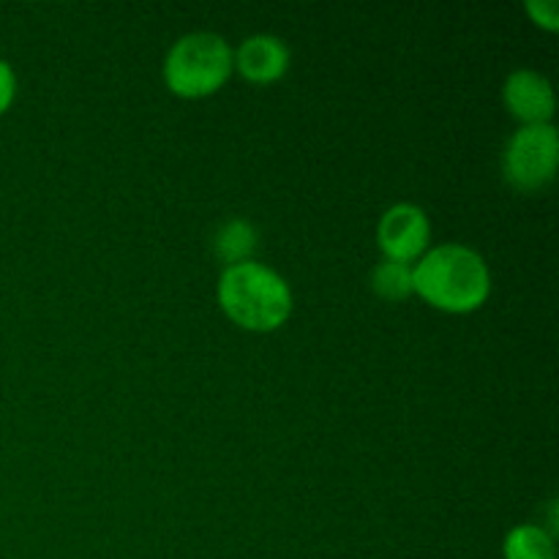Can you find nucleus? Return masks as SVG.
<instances>
[{
    "label": "nucleus",
    "mask_w": 559,
    "mask_h": 559,
    "mask_svg": "<svg viewBox=\"0 0 559 559\" xmlns=\"http://www.w3.org/2000/svg\"><path fill=\"white\" fill-rule=\"evenodd\" d=\"M559 164V131L555 123L522 126L502 151V175L519 191H538L549 186Z\"/></svg>",
    "instance_id": "obj_4"
},
{
    "label": "nucleus",
    "mask_w": 559,
    "mask_h": 559,
    "mask_svg": "<svg viewBox=\"0 0 559 559\" xmlns=\"http://www.w3.org/2000/svg\"><path fill=\"white\" fill-rule=\"evenodd\" d=\"M233 47L211 31L180 36L164 58V82L180 98H205L233 76Z\"/></svg>",
    "instance_id": "obj_3"
},
{
    "label": "nucleus",
    "mask_w": 559,
    "mask_h": 559,
    "mask_svg": "<svg viewBox=\"0 0 559 559\" xmlns=\"http://www.w3.org/2000/svg\"><path fill=\"white\" fill-rule=\"evenodd\" d=\"M216 298L224 314L251 333L276 331L293 314V289L287 278L257 260L224 267Z\"/></svg>",
    "instance_id": "obj_2"
},
{
    "label": "nucleus",
    "mask_w": 559,
    "mask_h": 559,
    "mask_svg": "<svg viewBox=\"0 0 559 559\" xmlns=\"http://www.w3.org/2000/svg\"><path fill=\"white\" fill-rule=\"evenodd\" d=\"M257 243H260V233L249 218H227L211 240L213 254L218 262H224V267L254 260Z\"/></svg>",
    "instance_id": "obj_8"
},
{
    "label": "nucleus",
    "mask_w": 559,
    "mask_h": 559,
    "mask_svg": "<svg viewBox=\"0 0 559 559\" xmlns=\"http://www.w3.org/2000/svg\"><path fill=\"white\" fill-rule=\"evenodd\" d=\"M429 216H426L424 207L413 205V202H396V205H391L380 216V224H377V246H380L385 260L413 265L429 249Z\"/></svg>",
    "instance_id": "obj_5"
},
{
    "label": "nucleus",
    "mask_w": 559,
    "mask_h": 559,
    "mask_svg": "<svg viewBox=\"0 0 559 559\" xmlns=\"http://www.w3.org/2000/svg\"><path fill=\"white\" fill-rule=\"evenodd\" d=\"M506 559H557L555 538L538 524H519L502 544Z\"/></svg>",
    "instance_id": "obj_9"
},
{
    "label": "nucleus",
    "mask_w": 559,
    "mask_h": 559,
    "mask_svg": "<svg viewBox=\"0 0 559 559\" xmlns=\"http://www.w3.org/2000/svg\"><path fill=\"white\" fill-rule=\"evenodd\" d=\"M527 14L533 16V22L544 31L555 33L559 27V3L557 0H527Z\"/></svg>",
    "instance_id": "obj_11"
},
{
    "label": "nucleus",
    "mask_w": 559,
    "mask_h": 559,
    "mask_svg": "<svg viewBox=\"0 0 559 559\" xmlns=\"http://www.w3.org/2000/svg\"><path fill=\"white\" fill-rule=\"evenodd\" d=\"M413 293L448 314H469L489 300L491 271L473 246H429L413 262Z\"/></svg>",
    "instance_id": "obj_1"
},
{
    "label": "nucleus",
    "mask_w": 559,
    "mask_h": 559,
    "mask_svg": "<svg viewBox=\"0 0 559 559\" xmlns=\"http://www.w3.org/2000/svg\"><path fill=\"white\" fill-rule=\"evenodd\" d=\"M233 63L243 80L257 85H271L282 80L289 69V47L271 33H254L233 49Z\"/></svg>",
    "instance_id": "obj_7"
},
{
    "label": "nucleus",
    "mask_w": 559,
    "mask_h": 559,
    "mask_svg": "<svg viewBox=\"0 0 559 559\" xmlns=\"http://www.w3.org/2000/svg\"><path fill=\"white\" fill-rule=\"evenodd\" d=\"M16 96V74L11 69L9 60L0 58V118L9 112V107L14 104Z\"/></svg>",
    "instance_id": "obj_12"
},
{
    "label": "nucleus",
    "mask_w": 559,
    "mask_h": 559,
    "mask_svg": "<svg viewBox=\"0 0 559 559\" xmlns=\"http://www.w3.org/2000/svg\"><path fill=\"white\" fill-rule=\"evenodd\" d=\"M502 102L522 126L551 123L557 109V96L549 76L533 69H516L508 74L506 85H502Z\"/></svg>",
    "instance_id": "obj_6"
},
{
    "label": "nucleus",
    "mask_w": 559,
    "mask_h": 559,
    "mask_svg": "<svg viewBox=\"0 0 559 559\" xmlns=\"http://www.w3.org/2000/svg\"><path fill=\"white\" fill-rule=\"evenodd\" d=\"M371 289L380 295L382 300H404L413 293V265L396 260L377 262L371 271Z\"/></svg>",
    "instance_id": "obj_10"
}]
</instances>
